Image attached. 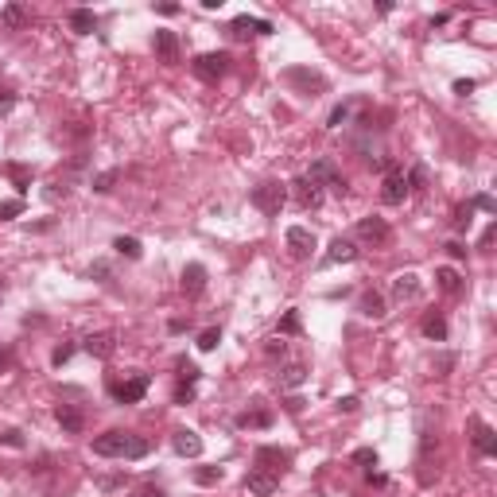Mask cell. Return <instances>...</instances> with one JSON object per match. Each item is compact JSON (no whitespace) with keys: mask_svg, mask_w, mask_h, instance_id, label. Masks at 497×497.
<instances>
[{"mask_svg":"<svg viewBox=\"0 0 497 497\" xmlns=\"http://www.w3.org/2000/svg\"><path fill=\"white\" fill-rule=\"evenodd\" d=\"M474 86H478L474 78H459V82H454V94H459V97H466V94H474Z\"/></svg>","mask_w":497,"mask_h":497,"instance_id":"cell-45","label":"cell"},{"mask_svg":"<svg viewBox=\"0 0 497 497\" xmlns=\"http://www.w3.org/2000/svg\"><path fill=\"white\" fill-rule=\"evenodd\" d=\"M288 466H292V451H284V447H256L253 470H264V474L280 478Z\"/></svg>","mask_w":497,"mask_h":497,"instance_id":"cell-5","label":"cell"},{"mask_svg":"<svg viewBox=\"0 0 497 497\" xmlns=\"http://www.w3.org/2000/svg\"><path fill=\"white\" fill-rule=\"evenodd\" d=\"M226 31L234 39H253V36H272V20H261V16H234L226 23Z\"/></svg>","mask_w":497,"mask_h":497,"instance_id":"cell-7","label":"cell"},{"mask_svg":"<svg viewBox=\"0 0 497 497\" xmlns=\"http://www.w3.org/2000/svg\"><path fill=\"white\" fill-rule=\"evenodd\" d=\"M354 462L366 466V470H373V466H377V451H373V447H358V451H354Z\"/></svg>","mask_w":497,"mask_h":497,"instance_id":"cell-38","label":"cell"},{"mask_svg":"<svg viewBox=\"0 0 497 497\" xmlns=\"http://www.w3.org/2000/svg\"><path fill=\"white\" fill-rule=\"evenodd\" d=\"M264 354H268V358H284V354H288V342H284V338H272V342L264 346Z\"/></svg>","mask_w":497,"mask_h":497,"instance_id":"cell-44","label":"cell"},{"mask_svg":"<svg viewBox=\"0 0 497 497\" xmlns=\"http://www.w3.org/2000/svg\"><path fill=\"white\" fill-rule=\"evenodd\" d=\"M0 300H4V284H0Z\"/></svg>","mask_w":497,"mask_h":497,"instance_id":"cell-52","label":"cell"},{"mask_svg":"<svg viewBox=\"0 0 497 497\" xmlns=\"http://www.w3.org/2000/svg\"><path fill=\"white\" fill-rule=\"evenodd\" d=\"M148 373H132V377H124V381H109V396L117 404H140L144 400V393H148Z\"/></svg>","mask_w":497,"mask_h":497,"instance_id":"cell-3","label":"cell"},{"mask_svg":"<svg viewBox=\"0 0 497 497\" xmlns=\"http://www.w3.org/2000/svg\"><path fill=\"white\" fill-rule=\"evenodd\" d=\"M0 20L8 23V28H23V23L31 20V12L23 4H4V12H0Z\"/></svg>","mask_w":497,"mask_h":497,"instance_id":"cell-29","label":"cell"},{"mask_svg":"<svg viewBox=\"0 0 497 497\" xmlns=\"http://www.w3.org/2000/svg\"><path fill=\"white\" fill-rule=\"evenodd\" d=\"M358 396H342V400H338V412H358Z\"/></svg>","mask_w":497,"mask_h":497,"instance_id":"cell-50","label":"cell"},{"mask_svg":"<svg viewBox=\"0 0 497 497\" xmlns=\"http://www.w3.org/2000/svg\"><path fill=\"white\" fill-rule=\"evenodd\" d=\"M113 248H117V256H124V261H140V256H144V245H140L136 237H117Z\"/></svg>","mask_w":497,"mask_h":497,"instance_id":"cell-27","label":"cell"},{"mask_svg":"<svg viewBox=\"0 0 497 497\" xmlns=\"http://www.w3.org/2000/svg\"><path fill=\"white\" fill-rule=\"evenodd\" d=\"M148 451H152V443H148L144 435L121 432V427H113V432L94 439V454H102V459H144Z\"/></svg>","mask_w":497,"mask_h":497,"instance_id":"cell-1","label":"cell"},{"mask_svg":"<svg viewBox=\"0 0 497 497\" xmlns=\"http://www.w3.org/2000/svg\"><path fill=\"white\" fill-rule=\"evenodd\" d=\"M23 214V198H8V202H0V222H12Z\"/></svg>","mask_w":497,"mask_h":497,"instance_id":"cell-35","label":"cell"},{"mask_svg":"<svg viewBox=\"0 0 497 497\" xmlns=\"http://www.w3.org/2000/svg\"><path fill=\"white\" fill-rule=\"evenodd\" d=\"M202 377V369L195 366V361H187V358H179V381H183V385H195V381Z\"/></svg>","mask_w":497,"mask_h":497,"instance_id":"cell-34","label":"cell"},{"mask_svg":"<svg viewBox=\"0 0 497 497\" xmlns=\"http://www.w3.org/2000/svg\"><path fill=\"white\" fill-rule=\"evenodd\" d=\"M55 420H59V427H62V432H70V435H78L82 424H86L74 404H59V408H55Z\"/></svg>","mask_w":497,"mask_h":497,"instance_id":"cell-23","label":"cell"},{"mask_svg":"<svg viewBox=\"0 0 497 497\" xmlns=\"http://www.w3.org/2000/svg\"><path fill=\"white\" fill-rule=\"evenodd\" d=\"M187 400H195V385H179L175 388V404H187Z\"/></svg>","mask_w":497,"mask_h":497,"instance_id":"cell-47","label":"cell"},{"mask_svg":"<svg viewBox=\"0 0 497 497\" xmlns=\"http://www.w3.org/2000/svg\"><path fill=\"white\" fill-rule=\"evenodd\" d=\"M280 330H284V334H300V315L288 311V315H284V322H280Z\"/></svg>","mask_w":497,"mask_h":497,"instance_id":"cell-42","label":"cell"},{"mask_svg":"<svg viewBox=\"0 0 497 497\" xmlns=\"http://www.w3.org/2000/svg\"><path fill=\"white\" fill-rule=\"evenodd\" d=\"M117 175H121V171H102V175H94V190H97V195H109L113 183H117Z\"/></svg>","mask_w":497,"mask_h":497,"instance_id":"cell-36","label":"cell"},{"mask_svg":"<svg viewBox=\"0 0 497 497\" xmlns=\"http://www.w3.org/2000/svg\"><path fill=\"white\" fill-rule=\"evenodd\" d=\"M288 248H292L295 261H307L315 248H319V237H315L307 226H292L288 229Z\"/></svg>","mask_w":497,"mask_h":497,"instance_id":"cell-11","label":"cell"},{"mask_svg":"<svg viewBox=\"0 0 497 497\" xmlns=\"http://www.w3.org/2000/svg\"><path fill=\"white\" fill-rule=\"evenodd\" d=\"M8 175H12V183H16V190H20V195H23V190H28L31 187V171L28 168H20V163H8Z\"/></svg>","mask_w":497,"mask_h":497,"instance_id":"cell-30","label":"cell"},{"mask_svg":"<svg viewBox=\"0 0 497 497\" xmlns=\"http://www.w3.org/2000/svg\"><path fill=\"white\" fill-rule=\"evenodd\" d=\"M346 121H350V105H334L330 117H327V129H342Z\"/></svg>","mask_w":497,"mask_h":497,"instance_id":"cell-37","label":"cell"},{"mask_svg":"<svg viewBox=\"0 0 497 497\" xmlns=\"http://www.w3.org/2000/svg\"><path fill=\"white\" fill-rule=\"evenodd\" d=\"M288 190H292V195H295V202H300V210H319V206H322V187H315L307 175H300V179H295V183H292V187H288Z\"/></svg>","mask_w":497,"mask_h":497,"instance_id":"cell-12","label":"cell"},{"mask_svg":"<svg viewBox=\"0 0 497 497\" xmlns=\"http://www.w3.org/2000/svg\"><path fill=\"white\" fill-rule=\"evenodd\" d=\"M470 218H474V202L459 206V210H454V229H466V226H470Z\"/></svg>","mask_w":497,"mask_h":497,"instance_id":"cell-40","label":"cell"},{"mask_svg":"<svg viewBox=\"0 0 497 497\" xmlns=\"http://www.w3.org/2000/svg\"><path fill=\"white\" fill-rule=\"evenodd\" d=\"M404 183H408V190H424L427 187V168H424V163H416V168L404 175Z\"/></svg>","mask_w":497,"mask_h":497,"instance_id":"cell-32","label":"cell"},{"mask_svg":"<svg viewBox=\"0 0 497 497\" xmlns=\"http://www.w3.org/2000/svg\"><path fill=\"white\" fill-rule=\"evenodd\" d=\"M393 300L396 303L420 300V276H416V272H400V276L393 280Z\"/></svg>","mask_w":497,"mask_h":497,"instance_id":"cell-18","label":"cell"},{"mask_svg":"<svg viewBox=\"0 0 497 497\" xmlns=\"http://www.w3.org/2000/svg\"><path fill=\"white\" fill-rule=\"evenodd\" d=\"M179 288H183V295H190V300H198V295L206 292V264L190 261L183 268V280H179Z\"/></svg>","mask_w":497,"mask_h":497,"instance_id":"cell-15","label":"cell"},{"mask_svg":"<svg viewBox=\"0 0 497 497\" xmlns=\"http://www.w3.org/2000/svg\"><path fill=\"white\" fill-rule=\"evenodd\" d=\"M447 253H451L454 261H466V245L462 241H447Z\"/></svg>","mask_w":497,"mask_h":497,"instance_id":"cell-48","label":"cell"},{"mask_svg":"<svg viewBox=\"0 0 497 497\" xmlns=\"http://www.w3.org/2000/svg\"><path fill=\"white\" fill-rule=\"evenodd\" d=\"M358 237H361L366 245L381 248V245H388L393 229H388V222H385V218H377V214H373V218H361V222H358Z\"/></svg>","mask_w":497,"mask_h":497,"instance_id":"cell-9","label":"cell"},{"mask_svg":"<svg viewBox=\"0 0 497 497\" xmlns=\"http://www.w3.org/2000/svg\"><path fill=\"white\" fill-rule=\"evenodd\" d=\"M218 342H222V330L218 327H206L202 334H198V350H202V354L218 350Z\"/></svg>","mask_w":497,"mask_h":497,"instance_id":"cell-31","label":"cell"},{"mask_svg":"<svg viewBox=\"0 0 497 497\" xmlns=\"http://www.w3.org/2000/svg\"><path fill=\"white\" fill-rule=\"evenodd\" d=\"M124 497H168V493L155 490V486H140V490H132V493H124Z\"/></svg>","mask_w":497,"mask_h":497,"instance_id":"cell-46","label":"cell"},{"mask_svg":"<svg viewBox=\"0 0 497 497\" xmlns=\"http://www.w3.org/2000/svg\"><path fill=\"white\" fill-rule=\"evenodd\" d=\"M276 381H280V388H300L303 381H307V366H303V361H292V366H284L276 373Z\"/></svg>","mask_w":497,"mask_h":497,"instance_id":"cell-24","label":"cell"},{"mask_svg":"<svg viewBox=\"0 0 497 497\" xmlns=\"http://www.w3.org/2000/svg\"><path fill=\"white\" fill-rule=\"evenodd\" d=\"M152 47H155V55H160V62H179V36L175 31L160 28L152 36Z\"/></svg>","mask_w":497,"mask_h":497,"instance_id":"cell-16","label":"cell"},{"mask_svg":"<svg viewBox=\"0 0 497 497\" xmlns=\"http://www.w3.org/2000/svg\"><path fill=\"white\" fill-rule=\"evenodd\" d=\"M70 358H74V346H70V342H62V346H55V354H51V366H66Z\"/></svg>","mask_w":497,"mask_h":497,"instance_id":"cell-41","label":"cell"},{"mask_svg":"<svg viewBox=\"0 0 497 497\" xmlns=\"http://www.w3.org/2000/svg\"><path fill=\"white\" fill-rule=\"evenodd\" d=\"M307 179H311L315 187H330L334 195H346V179H342V171H338V168H334V160H327V155L311 163Z\"/></svg>","mask_w":497,"mask_h":497,"instance_id":"cell-6","label":"cell"},{"mask_svg":"<svg viewBox=\"0 0 497 497\" xmlns=\"http://www.w3.org/2000/svg\"><path fill=\"white\" fill-rule=\"evenodd\" d=\"M350 261H358V245L350 237H334L327 248V264H350Z\"/></svg>","mask_w":497,"mask_h":497,"instance_id":"cell-20","label":"cell"},{"mask_svg":"<svg viewBox=\"0 0 497 497\" xmlns=\"http://www.w3.org/2000/svg\"><path fill=\"white\" fill-rule=\"evenodd\" d=\"M358 311L366 315V319H385V315H388V303H385V295H381V292H373V288H369V292H361Z\"/></svg>","mask_w":497,"mask_h":497,"instance_id":"cell-22","label":"cell"},{"mask_svg":"<svg viewBox=\"0 0 497 497\" xmlns=\"http://www.w3.org/2000/svg\"><path fill=\"white\" fill-rule=\"evenodd\" d=\"M245 490H248V493H256V497H268V493H276V490H280V478L264 474V470H248Z\"/></svg>","mask_w":497,"mask_h":497,"instance_id":"cell-19","label":"cell"},{"mask_svg":"<svg viewBox=\"0 0 497 497\" xmlns=\"http://www.w3.org/2000/svg\"><path fill=\"white\" fill-rule=\"evenodd\" d=\"M229 55L226 51H206V55H198L195 62H190V70H195V78H202V82H218V78H226L229 74Z\"/></svg>","mask_w":497,"mask_h":497,"instance_id":"cell-4","label":"cell"},{"mask_svg":"<svg viewBox=\"0 0 497 497\" xmlns=\"http://www.w3.org/2000/svg\"><path fill=\"white\" fill-rule=\"evenodd\" d=\"M451 366H454V358H451V354H443V358L435 361V377H447V369H451Z\"/></svg>","mask_w":497,"mask_h":497,"instance_id":"cell-49","label":"cell"},{"mask_svg":"<svg viewBox=\"0 0 497 497\" xmlns=\"http://www.w3.org/2000/svg\"><path fill=\"white\" fill-rule=\"evenodd\" d=\"M171 447H175V454H183V459H198V454H202V439H198V432H190V427H179V432L171 435Z\"/></svg>","mask_w":497,"mask_h":497,"instance_id":"cell-17","label":"cell"},{"mask_svg":"<svg viewBox=\"0 0 497 497\" xmlns=\"http://www.w3.org/2000/svg\"><path fill=\"white\" fill-rule=\"evenodd\" d=\"M82 350H86L89 358L105 361V358H113V350H117V334H113V330H97V334H89L86 342H82Z\"/></svg>","mask_w":497,"mask_h":497,"instance_id":"cell-14","label":"cell"},{"mask_svg":"<svg viewBox=\"0 0 497 497\" xmlns=\"http://www.w3.org/2000/svg\"><path fill=\"white\" fill-rule=\"evenodd\" d=\"M435 284H439V292H447V295H459L462 292V276L454 268H435Z\"/></svg>","mask_w":497,"mask_h":497,"instance_id":"cell-26","label":"cell"},{"mask_svg":"<svg viewBox=\"0 0 497 497\" xmlns=\"http://www.w3.org/2000/svg\"><path fill=\"white\" fill-rule=\"evenodd\" d=\"M493 234H497V226H490V229L482 234V248H490V245H493Z\"/></svg>","mask_w":497,"mask_h":497,"instance_id":"cell-51","label":"cell"},{"mask_svg":"<svg viewBox=\"0 0 497 497\" xmlns=\"http://www.w3.org/2000/svg\"><path fill=\"white\" fill-rule=\"evenodd\" d=\"M12 109H16V94L12 89H0V117H8Z\"/></svg>","mask_w":497,"mask_h":497,"instance_id":"cell-43","label":"cell"},{"mask_svg":"<svg viewBox=\"0 0 497 497\" xmlns=\"http://www.w3.org/2000/svg\"><path fill=\"white\" fill-rule=\"evenodd\" d=\"M248 202H253L256 210L264 214V218H276V214L284 210V202H288V183H276V179H264L261 187H253Z\"/></svg>","mask_w":497,"mask_h":497,"instance_id":"cell-2","label":"cell"},{"mask_svg":"<svg viewBox=\"0 0 497 497\" xmlns=\"http://www.w3.org/2000/svg\"><path fill=\"white\" fill-rule=\"evenodd\" d=\"M404 198H408V183H404V171L393 163V168L385 171V183H381V202H385V206H400Z\"/></svg>","mask_w":497,"mask_h":497,"instance_id":"cell-8","label":"cell"},{"mask_svg":"<svg viewBox=\"0 0 497 497\" xmlns=\"http://www.w3.org/2000/svg\"><path fill=\"white\" fill-rule=\"evenodd\" d=\"M284 78L292 82V86H300L307 97H315V94H322V89H327L322 74H311V70H303V66H288V70H284Z\"/></svg>","mask_w":497,"mask_h":497,"instance_id":"cell-13","label":"cell"},{"mask_svg":"<svg viewBox=\"0 0 497 497\" xmlns=\"http://www.w3.org/2000/svg\"><path fill=\"white\" fill-rule=\"evenodd\" d=\"M237 427H256V432H264V427H272V412L268 408H245L241 416H237Z\"/></svg>","mask_w":497,"mask_h":497,"instance_id":"cell-25","label":"cell"},{"mask_svg":"<svg viewBox=\"0 0 497 497\" xmlns=\"http://www.w3.org/2000/svg\"><path fill=\"white\" fill-rule=\"evenodd\" d=\"M470 443H474V451L478 454H486V459H493L497 454V432L490 424H486V420H478V416H470Z\"/></svg>","mask_w":497,"mask_h":497,"instance_id":"cell-10","label":"cell"},{"mask_svg":"<svg viewBox=\"0 0 497 497\" xmlns=\"http://www.w3.org/2000/svg\"><path fill=\"white\" fill-rule=\"evenodd\" d=\"M0 443L20 451V447H23V432H20V427H4V432H0Z\"/></svg>","mask_w":497,"mask_h":497,"instance_id":"cell-39","label":"cell"},{"mask_svg":"<svg viewBox=\"0 0 497 497\" xmlns=\"http://www.w3.org/2000/svg\"><path fill=\"white\" fill-rule=\"evenodd\" d=\"M424 334L427 338H432V342H447V319H443V315H427V319H424Z\"/></svg>","mask_w":497,"mask_h":497,"instance_id":"cell-28","label":"cell"},{"mask_svg":"<svg viewBox=\"0 0 497 497\" xmlns=\"http://www.w3.org/2000/svg\"><path fill=\"white\" fill-rule=\"evenodd\" d=\"M66 23H70L74 36H94L97 31V12H89V8H74V12L66 16Z\"/></svg>","mask_w":497,"mask_h":497,"instance_id":"cell-21","label":"cell"},{"mask_svg":"<svg viewBox=\"0 0 497 497\" xmlns=\"http://www.w3.org/2000/svg\"><path fill=\"white\" fill-rule=\"evenodd\" d=\"M195 482H198V486H218V482H222V470H218V466H198V470H195Z\"/></svg>","mask_w":497,"mask_h":497,"instance_id":"cell-33","label":"cell"}]
</instances>
